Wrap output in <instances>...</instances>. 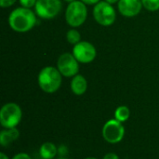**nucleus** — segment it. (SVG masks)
<instances>
[{
  "instance_id": "4",
  "label": "nucleus",
  "mask_w": 159,
  "mask_h": 159,
  "mask_svg": "<svg viewBox=\"0 0 159 159\" xmlns=\"http://www.w3.org/2000/svg\"><path fill=\"white\" fill-rule=\"evenodd\" d=\"M93 17L99 24L110 26L116 20V10L112 7V4L102 1L95 5L93 8Z\"/></svg>"
},
{
  "instance_id": "23",
  "label": "nucleus",
  "mask_w": 159,
  "mask_h": 159,
  "mask_svg": "<svg viewBox=\"0 0 159 159\" xmlns=\"http://www.w3.org/2000/svg\"><path fill=\"white\" fill-rule=\"evenodd\" d=\"M0 159H8V157H7V156H5L3 153H1V154H0Z\"/></svg>"
},
{
  "instance_id": "21",
  "label": "nucleus",
  "mask_w": 159,
  "mask_h": 159,
  "mask_svg": "<svg viewBox=\"0 0 159 159\" xmlns=\"http://www.w3.org/2000/svg\"><path fill=\"white\" fill-rule=\"evenodd\" d=\"M103 159H119V158H118V157H117L116 154H114V153H109V154H107L106 156H104Z\"/></svg>"
},
{
  "instance_id": "15",
  "label": "nucleus",
  "mask_w": 159,
  "mask_h": 159,
  "mask_svg": "<svg viewBox=\"0 0 159 159\" xmlns=\"http://www.w3.org/2000/svg\"><path fill=\"white\" fill-rule=\"evenodd\" d=\"M80 38H81V35H80V34H79V32L77 30L71 29L66 34V39H67V41L70 44L74 45V46L80 42Z\"/></svg>"
},
{
  "instance_id": "9",
  "label": "nucleus",
  "mask_w": 159,
  "mask_h": 159,
  "mask_svg": "<svg viewBox=\"0 0 159 159\" xmlns=\"http://www.w3.org/2000/svg\"><path fill=\"white\" fill-rule=\"evenodd\" d=\"M57 69L63 76L71 77L75 76L79 70L78 61L73 54L64 53L60 56L57 62Z\"/></svg>"
},
{
  "instance_id": "20",
  "label": "nucleus",
  "mask_w": 159,
  "mask_h": 159,
  "mask_svg": "<svg viewBox=\"0 0 159 159\" xmlns=\"http://www.w3.org/2000/svg\"><path fill=\"white\" fill-rule=\"evenodd\" d=\"M82 1L84 4H87V5H96L100 2V0H80Z\"/></svg>"
},
{
  "instance_id": "11",
  "label": "nucleus",
  "mask_w": 159,
  "mask_h": 159,
  "mask_svg": "<svg viewBox=\"0 0 159 159\" xmlns=\"http://www.w3.org/2000/svg\"><path fill=\"white\" fill-rule=\"evenodd\" d=\"M87 88H88V83L84 76L80 75L74 76L71 83V89L75 95L84 94L87 90Z\"/></svg>"
},
{
  "instance_id": "7",
  "label": "nucleus",
  "mask_w": 159,
  "mask_h": 159,
  "mask_svg": "<svg viewBox=\"0 0 159 159\" xmlns=\"http://www.w3.org/2000/svg\"><path fill=\"white\" fill-rule=\"evenodd\" d=\"M73 55L78 61V62L82 63H89L93 61L96 58L97 51L95 47L87 41H80L76 45L74 46Z\"/></svg>"
},
{
  "instance_id": "19",
  "label": "nucleus",
  "mask_w": 159,
  "mask_h": 159,
  "mask_svg": "<svg viewBox=\"0 0 159 159\" xmlns=\"http://www.w3.org/2000/svg\"><path fill=\"white\" fill-rule=\"evenodd\" d=\"M12 159H31V157L27 155V154H23V153H20V154H18L16 155Z\"/></svg>"
},
{
  "instance_id": "13",
  "label": "nucleus",
  "mask_w": 159,
  "mask_h": 159,
  "mask_svg": "<svg viewBox=\"0 0 159 159\" xmlns=\"http://www.w3.org/2000/svg\"><path fill=\"white\" fill-rule=\"evenodd\" d=\"M57 154L56 146L51 143H46L42 144L40 148V156L43 159H52Z\"/></svg>"
},
{
  "instance_id": "18",
  "label": "nucleus",
  "mask_w": 159,
  "mask_h": 159,
  "mask_svg": "<svg viewBox=\"0 0 159 159\" xmlns=\"http://www.w3.org/2000/svg\"><path fill=\"white\" fill-rule=\"evenodd\" d=\"M17 0H0V6L2 7H7L12 6Z\"/></svg>"
},
{
  "instance_id": "17",
  "label": "nucleus",
  "mask_w": 159,
  "mask_h": 159,
  "mask_svg": "<svg viewBox=\"0 0 159 159\" xmlns=\"http://www.w3.org/2000/svg\"><path fill=\"white\" fill-rule=\"evenodd\" d=\"M20 1V4L23 7H27V8H30L34 6H35L37 0H19Z\"/></svg>"
},
{
  "instance_id": "2",
  "label": "nucleus",
  "mask_w": 159,
  "mask_h": 159,
  "mask_svg": "<svg viewBox=\"0 0 159 159\" xmlns=\"http://www.w3.org/2000/svg\"><path fill=\"white\" fill-rule=\"evenodd\" d=\"M38 84L43 91L47 93H53L61 87V74L54 67H45L38 75Z\"/></svg>"
},
{
  "instance_id": "12",
  "label": "nucleus",
  "mask_w": 159,
  "mask_h": 159,
  "mask_svg": "<svg viewBox=\"0 0 159 159\" xmlns=\"http://www.w3.org/2000/svg\"><path fill=\"white\" fill-rule=\"evenodd\" d=\"M19 131L15 128L7 129L2 130L0 133V143L2 146H7L13 141H16L19 138Z\"/></svg>"
},
{
  "instance_id": "25",
  "label": "nucleus",
  "mask_w": 159,
  "mask_h": 159,
  "mask_svg": "<svg viewBox=\"0 0 159 159\" xmlns=\"http://www.w3.org/2000/svg\"><path fill=\"white\" fill-rule=\"evenodd\" d=\"M86 159H97V158H94V157H88V158Z\"/></svg>"
},
{
  "instance_id": "3",
  "label": "nucleus",
  "mask_w": 159,
  "mask_h": 159,
  "mask_svg": "<svg viewBox=\"0 0 159 159\" xmlns=\"http://www.w3.org/2000/svg\"><path fill=\"white\" fill-rule=\"evenodd\" d=\"M88 10L82 1H74L69 4L65 12V20L72 27L81 26L87 19Z\"/></svg>"
},
{
  "instance_id": "1",
  "label": "nucleus",
  "mask_w": 159,
  "mask_h": 159,
  "mask_svg": "<svg viewBox=\"0 0 159 159\" xmlns=\"http://www.w3.org/2000/svg\"><path fill=\"white\" fill-rule=\"evenodd\" d=\"M8 23L11 29L18 33H26L34 28L36 23L35 14L27 7H18L14 9L9 17Z\"/></svg>"
},
{
  "instance_id": "24",
  "label": "nucleus",
  "mask_w": 159,
  "mask_h": 159,
  "mask_svg": "<svg viewBox=\"0 0 159 159\" xmlns=\"http://www.w3.org/2000/svg\"><path fill=\"white\" fill-rule=\"evenodd\" d=\"M64 1H66V2H68V3H72V2H74V1H75V0H64Z\"/></svg>"
},
{
  "instance_id": "8",
  "label": "nucleus",
  "mask_w": 159,
  "mask_h": 159,
  "mask_svg": "<svg viewBox=\"0 0 159 159\" xmlns=\"http://www.w3.org/2000/svg\"><path fill=\"white\" fill-rule=\"evenodd\" d=\"M124 133V127L117 119L109 120L102 129V136L110 143H119L123 139Z\"/></svg>"
},
{
  "instance_id": "10",
  "label": "nucleus",
  "mask_w": 159,
  "mask_h": 159,
  "mask_svg": "<svg viewBox=\"0 0 159 159\" xmlns=\"http://www.w3.org/2000/svg\"><path fill=\"white\" fill-rule=\"evenodd\" d=\"M142 0H119L118 10L125 17H134L142 10Z\"/></svg>"
},
{
  "instance_id": "16",
  "label": "nucleus",
  "mask_w": 159,
  "mask_h": 159,
  "mask_svg": "<svg viewBox=\"0 0 159 159\" xmlns=\"http://www.w3.org/2000/svg\"><path fill=\"white\" fill-rule=\"evenodd\" d=\"M143 7L149 11H157L159 9V0H142Z\"/></svg>"
},
{
  "instance_id": "22",
  "label": "nucleus",
  "mask_w": 159,
  "mask_h": 159,
  "mask_svg": "<svg viewBox=\"0 0 159 159\" xmlns=\"http://www.w3.org/2000/svg\"><path fill=\"white\" fill-rule=\"evenodd\" d=\"M105 1L108 2V3H110V4H115L116 2H119V0H105Z\"/></svg>"
},
{
  "instance_id": "6",
  "label": "nucleus",
  "mask_w": 159,
  "mask_h": 159,
  "mask_svg": "<svg viewBox=\"0 0 159 159\" xmlns=\"http://www.w3.org/2000/svg\"><path fill=\"white\" fill-rule=\"evenodd\" d=\"M34 8L38 17L49 20L59 14L61 9V2L60 0H37Z\"/></svg>"
},
{
  "instance_id": "5",
  "label": "nucleus",
  "mask_w": 159,
  "mask_h": 159,
  "mask_svg": "<svg viewBox=\"0 0 159 159\" xmlns=\"http://www.w3.org/2000/svg\"><path fill=\"white\" fill-rule=\"evenodd\" d=\"M21 119V110L16 103H7L0 111V121L4 128H15Z\"/></svg>"
},
{
  "instance_id": "14",
  "label": "nucleus",
  "mask_w": 159,
  "mask_h": 159,
  "mask_svg": "<svg viewBox=\"0 0 159 159\" xmlns=\"http://www.w3.org/2000/svg\"><path fill=\"white\" fill-rule=\"evenodd\" d=\"M115 116L116 119L120 122H124L129 117V110L127 106H120L116 110Z\"/></svg>"
}]
</instances>
